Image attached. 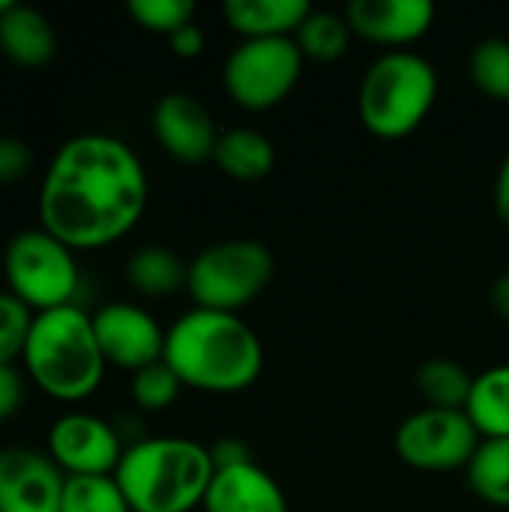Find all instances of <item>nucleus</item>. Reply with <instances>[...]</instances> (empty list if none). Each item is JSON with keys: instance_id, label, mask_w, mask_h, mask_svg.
I'll return each mask as SVG.
<instances>
[{"instance_id": "obj_23", "label": "nucleus", "mask_w": 509, "mask_h": 512, "mask_svg": "<svg viewBox=\"0 0 509 512\" xmlns=\"http://www.w3.org/2000/svg\"><path fill=\"white\" fill-rule=\"evenodd\" d=\"M351 36L354 33H351L345 15L327 12V9H312L309 18L294 33V42H297V48L303 51L306 60L333 63V60H339L348 51Z\"/></svg>"}, {"instance_id": "obj_11", "label": "nucleus", "mask_w": 509, "mask_h": 512, "mask_svg": "<svg viewBox=\"0 0 509 512\" xmlns=\"http://www.w3.org/2000/svg\"><path fill=\"white\" fill-rule=\"evenodd\" d=\"M93 333L105 363L132 375L165 357V330L135 303H105L96 309Z\"/></svg>"}, {"instance_id": "obj_3", "label": "nucleus", "mask_w": 509, "mask_h": 512, "mask_svg": "<svg viewBox=\"0 0 509 512\" xmlns=\"http://www.w3.org/2000/svg\"><path fill=\"white\" fill-rule=\"evenodd\" d=\"M216 474L210 447L192 438H141L126 447L114 480L132 512H192Z\"/></svg>"}, {"instance_id": "obj_7", "label": "nucleus", "mask_w": 509, "mask_h": 512, "mask_svg": "<svg viewBox=\"0 0 509 512\" xmlns=\"http://www.w3.org/2000/svg\"><path fill=\"white\" fill-rule=\"evenodd\" d=\"M3 276L9 294L33 315L72 306L81 282L75 252L45 228H27L9 240L3 252Z\"/></svg>"}, {"instance_id": "obj_6", "label": "nucleus", "mask_w": 509, "mask_h": 512, "mask_svg": "<svg viewBox=\"0 0 509 512\" xmlns=\"http://www.w3.org/2000/svg\"><path fill=\"white\" fill-rule=\"evenodd\" d=\"M273 279V252L258 240H222L189 261L186 291L198 309L237 315Z\"/></svg>"}, {"instance_id": "obj_14", "label": "nucleus", "mask_w": 509, "mask_h": 512, "mask_svg": "<svg viewBox=\"0 0 509 512\" xmlns=\"http://www.w3.org/2000/svg\"><path fill=\"white\" fill-rule=\"evenodd\" d=\"M345 21L354 36L372 45L408 51L432 30L435 6L429 0H354L345 9Z\"/></svg>"}, {"instance_id": "obj_2", "label": "nucleus", "mask_w": 509, "mask_h": 512, "mask_svg": "<svg viewBox=\"0 0 509 512\" xmlns=\"http://www.w3.org/2000/svg\"><path fill=\"white\" fill-rule=\"evenodd\" d=\"M162 360L183 387L231 396L261 378L264 345L240 315L195 306L165 330Z\"/></svg>"}, {"instance_id": "obj_17", "label": "nucleus", "mask_w": 509, "mask_h": 512, "mask_svg": "<svg viewBox=\"0 0 509 512\" xmlns=\"http://www.w3.org/2000/svg\"><path fill=\"white\" fill-rule=\"evenodd\" d=\"M54 48H57L54 27L39 9L12 3L0 15V51L6 60L24 69H39L54 57Z\"/></svg>"}, {"instance_id": "obj_34", "label": "nucleus", "mask_w": 509, "mask_h": 512, "mask_svg": "<svg viewBox=\"0 0 509 512\" xmlns=\"http://www.w3.org/2000/svg\"><path fill=\"white\" fill-rule=\"evenodd\" d=\"M492 306H495V312L501 318L509 321V273L501 276V279H495V285H492Z\"/></svg>"}, {"instance_id": "obj_27", "label": "nucleus", "mask_w": 509, "mask_h": 512, "mask_svg": "<svg viewBox=\"0 0 509 512\" xmlns=\"http://www.w3.org/2000/svg\"><path fill=\"white\" fill-rule=\"evenodd\" d=\"M126 12L135 18V24H141L150 33H162L171 36L180 27L192 24L195 18V3L192 0H129Z\"/></svg>"}, {"instance_id": "obj_19", "label": "nucleus", "mask_w": 509, "mask_h": 512, "mask_svg": "<svg viewBox=\"0 0 509 512\" xmlns=\"http://www.w3.org/2000/svg\"><path fill=\"white\" fill-rule=\"evenodd\" d=\"M465 414L480 438H509V363L492 366L474 378Z\"/></svg>"}, {"instance_id": "obj_16", "label": "nucleus", "mask_w": 509, "mask_h": 512, "mask_svg": "<svg viewBox=\"0 0 509 512\" xmlns=\"http://www.w3.org/2000/svg\"><path fill=\"white\" fill-rule=\"evenodd\" d=\"M312 6L306 0H228L222 15L243 39H285L300 30Z\"/></svg>"}, {"instance_id": "obj_13", "label": "nucleus", "mask_w": 509, "mask_h": 512, "mask_svg": "<svg viewBox=\"0 0 509 512\" xmlns=\"http://www.w3.org/2000/svg\"><path fill=\"white\" fill-rule=\"evenodd\" d=\"M153 135L159 141V147L186 165H198L213 159L219 132L216 123L210 117V111L204 108V102H198L189 93H165L156 108H153Z\"/></svg>"}, {"instance_id": "obj_26", "label": "nucleus", "mask_w": 509, "mask_h": 512, "mask_svg": "<svg viewBox=\"0 0 509 512\" xmlns=\"http://www.w3.org/2000/svg\"><path fill=\"white\" fill-rule=\"evenodd\" d=\"M183 384L180 378L168 369L165 360L141 369L132 375V402L141 408V411H165L177 402Z\"/></svg>"}, {"instance_id": "obj_20", "label": "nucleus", "mask_w": 509, "mask_h": 512, "mask_svg": "<svg viewBox=\"0 0 509 512\" xmlns=\"http://www.w3.org/2000/svg\"><path fill=\"white\" fill-rule=\"evenodd\" d=\"M189 264H183L171 249L162 246H144L138 249L126 264L129 285L144 297H171L180 288H186Z\"/></svg>"}, {"instance_id": "obj_1", "label": "nucleus", "mask_w": 509, "mask_h": 512, "mask_svg": "<svg viewBox=\"0 0 509 512\" xmlns=\"http://www.w3.org/2000/svg\"><path fill=\"white\" fill-rule=\"evenodd\" d=\"M150 198L138 153L105 132H84L60 144L39 189V228L72 252H93L123 240Z\"/></svg>"}, {"instance_id": "obj_33", "label": "nucleus", "mask_w": 509, "mask_h": 512, "mask_svg": "<svg viewBox=\"0 0 509 512\" xmlns=\"http://www.w3.org/2000/svg\"><path fill=\"white\" fill-rule=\"evenodd\" d=\"M495 213L509 228V153L504 156V162L498 168V177H495Z\"/></svg>"}, {"instance_id": "obj_10", "label": "nucleus", "mask_w": 509, "mask_h": 512, "mask_svg": "<svg viewBox=\"0 0 509 512\" xmlns=\"http://www.w3.org/2000/svg\"><path fill=\"white\" fill-rule=\"evenodd\" d=\"M51 462L63 477H114L126 447L111 423L87 411H69L48 429Z\"/></svg>"}, {"instance_id": "obj_30", "label": "nucleus", "mask_w": 509, "mask_h": 512, "mask_svg": "<svg viewBox=\"0 0 509 512\" xmlns=\"http://www.w3.org/2000/svg\"><path fill=\"white\" fill-rule=\"evenodd\" d=\"M21 396H24L21 375H18L12 366H0V423L9 420V417L18 411Z\"/></svg>"}, {"instance_id": "obj_21", "label": "nucleus", "mask_w": 509, "mask_h": 512, "mask_svg": "<svg viewBox=\"0 0 509 512\" xmlns=\"http://www.w3.org/2000/svg\"><path fill=\"white\" fill-rule=\"evenodd\" d=\"M465 477L474 498L495 510H509V438H483Z\"/></svg>"}, {"instance_id": "obj_12", "label": "nucleus", "mask_w": 509, "mask_h": 512, "mask_svg": "<svg viewBox=\"0 0 509 512\" xmlns=\"http://www.w3.org/2000/svg\"><path fill=\"white\" fill-rule=\"evenodd\" d=\"M63 471L30 447L0 450V512H60Z\"/></svg>"}, {"instance_id": "obj_4", "label": "nucleus", "mask_w": 509, "mask_h": 512, "mask_svg": "<svg viewBox=\"0 0 509 512\" xmlns=\"http://www.w3.org/2000/svg\"><path fill=\"white\" fill-rule=\"evenodd\" d=\"M21 360L30 381L57 402L90 399L108 366L93 333V315L75 303L33 315Z\"/></svg>"}, {"instance_id": "obj_28", "label": "nucleus", "mask_w": 509, "mask_h": 512, "mask_svg": "<svg viewBox=\"0 0 509 512\" xmlns=\"http://www.w3.org/2000/svg\"><path fill=\"white\" fill-rule=\"evenodd\" d=\"M30 324L33 312L9 291H0V366H12L24 354Z\"/></svg>"}, {"instance_id": "obj_5", "label": "nucleus", "mask_w": 509, "mask_h": 512, "mask_svg": "<svg viewBox=\"0 0 509 512\" xmlns=\"http://www.w3.org/2000/svg\"><path fill=\"white\" fill-rule=\"evenodd\" d=\"M438 99V72L417 51H384L363 72L357 111L381 141L408 138L423 126Z\"/></svg>"}, {"instance_id": "obj_22", "label": "nucleus", "mask_w": 509, "mask_h": 512, "mask_svg": "<svg viewBox=\"0 0 509 512\" xmlns=\"http://www.w3.org/2000/svg\"><path fill=\"white\" fill-rule=\"evenodd\" d=\"M474 378L447 357H432L417 369V393L423 396L426 408L441 411H465L471 396Z\"/></svg>"}, {"instance_id": "obj_15", "label": "nucleus", "mask_w": 509, "mask_h": 512, "mask_svg": "<svg viewBox=\"0 0 509 512\" xmlns=\"http://www.w3.org/2000/svg\"><path fill=\"white\" fill-rule=\"evenodd\" d=\"M204 512H291L282 486L255 462L216 471L204 495Z\"/></svg>"}, {"instance_id": "obj_8", "label": "nucleus", "mask_w": 509, "mask_h": 512, "mask_svg": "<svg viewBox=\"0 0 509 512\" xmlns=\"http://www.w3.org/2000/svg\"><path fill=\"white\" fill-rule=\"evenodd\" d=\"M303 63L306 57L294 36L243 39L225 60L222 84L234 105L246 111H267L291 96L303 75Z\"/></svg>"}, {"instance_id": "obj_24", "label": "nucleus", "mask_w": 509, "mask_h": 512, "mask_svg": "<svg viewBox=\"0 0 509 512\" xmlns=\"http://www.w3.org/2000/svg\"><path fill=\"white\" fill-rule=\"evenodd\" d=\"M471 81L495 102H509V39L489 36L471 51Z\"/></svg>"}, {"instance_id": "obj_31", "label": "nucleus", "mask_w": 509, "mask_h": 512, "mask_svg": "<svg viewBox=\"0 0 509 512\" xmlns=\"http://www.w3.org/2000/svg\"><path fill=\"white\" fill-rule=\"evenodd\" d=\"M210 456H213L216 471H225V468H237V465L252 462L249 447H246L240 438H219V441L210 447Z\"/></svg>"}, {"instance_id": "obj_9", "label": "nucleus", "mask_w": 509, "mask_h": 512, "mask_svg": "<svg viewBox=\"0 0 509 512\" xmlns=\"http://www.w3.org/2000/svg\"><path fill=\"white\" fill-rule=\"evenodd\" d=\"M480 432L465 411L420 408L402 420L393 447L396 456L423 474L465 471L480 447Z\"/></svg>"}, {"instance_id": "obj_35", "label": "nucleus", "mask_w": 509, "mask_h": 512, "mask_svg": "<svg viewBox=\"0 0 509 512\" xmlns=\"http://www.w3.org/2000/svg\"><path fill=\"white\" fill-rule=\"evenodd\" d=\"M9 6H12V0H0V15H3V12H6Z\"/></svg>"}, {"instance_id": "obj_29", "label": "nucleus", "mask_w": 509, "mask_h": 512, "mask_svg": "<svg viewBox=\"0 0 509 512\" xmlns=\"http://www.w3.org/2000/svg\"><path fill=\"white\" fill-rule=\"evenodd\" d=\"M33 165V153L21 138L0 135V183L21 180Z\"/></svg>"}, {"instance_id": "obj_32", "label": "nucleus", "mask_w": 509, "mask_h": 512, "mask_svg": "<svg viewBox=\"0 0 509 512\" xmlns=\"http://www.w3.org/2000/svg\"><path fill=\"white\" fill-rule=\"evenodd\" d=\"M168 42H171V51L177 57H198L204 51V30L192 21V24L180 27L177 33H171Z\"/></svg>"}, {"instance_id": "obj_25", "label": "nucleus", "mask_w": 509, "mask_h": 512, "mask_svg": "<svg viewBox=\"0 0 509 512\" xmlns=\"http://www.w3.org/2000/svg\"><path fill=\"white\" fill-rule=\"evenodd\" d=\"M60 512H132L114 477H66Z\"/></svg>"}, {"instance_id": "obj_18", "label": "nucleus", "mask_w": 509, "mask_h": 512, "mask_svg": "<svg viewBox=\"0 0 509 512\" xmlns=\"http://www.w3.org/2000/svg\"><path fill=\"white\" fill-rule=\"evenodd\" d=\"M213 162L219 165L222 174L243 180V183H252V180H261L273 171L276 150H273L270 138L261 135L258 129L234 126V129L219 132Z\"/></svg>"}]
</instances>
